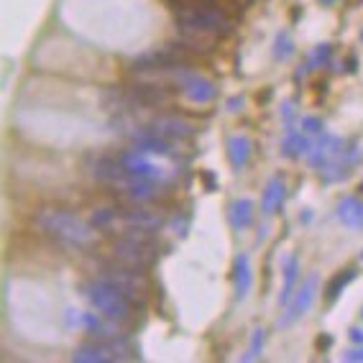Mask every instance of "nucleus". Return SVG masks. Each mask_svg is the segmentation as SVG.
<instances>
[{"mask_svg": "<svg viewBox=\"0 0 363 363\" xmlns=\"http://www.w3.org/2000/svg\"><path fill=\"white\" fill-rule=\"evenodd\" d=\"M33 223H36V230L41 235L59 243L62 248H90L98 240V235H95L98 228L77 218L74 213H67V210H39Z\"/></svg>", "mask_w": 363, "mask_h": 363, "instance_id": "obj_1", "label": "nucleus"}, {"mask_svg": "<svg viewBox=\"0 0 363 363\" xmlns=\"http://www.w3.org/2000/svg\"><path fill=\"white\" fill-rule=\"evenodd\" d=\"M84 297L95 307L100 318L108 320V323H125L133 315V307H136L116 284L105 279L90 281V284L84 286Z\"/></svg>", "mask_w": 363, "mask_h": 363, "instance_id": "obj_2", "label": "nucleus"}, {"mask_svg": "<svg viewBox=\"0 0 363 363\" xmlns=\"http://www.w3.org/2000/svg\"><path fill=\"white\" fill-rule=\"evenodd\" d=\"M113 259L116 264L146 272L159 261V243L151 233H123L113 243Z\"/></svg>", "mask_w": 363, "mask_h": 363, "instance_id": "obj_3", "label": "nucleus"}, {"mask_svg": "<svg viewBox=\"0 0 363 363\" xmlns=\"http://www.w3.org/2000/svg\"><path fill=\"white\" fill-rule=\"evenodd\" d=\"M133 358H136V348L128 340H121L118 335L84 343L72 353V361L74 363H118L133 361Z\"/></svg>", "mask_w": 363, "mask_h": 363, "instance_id": "obj_4", "label": "nucleus"}, {"mask_svg": "<svg viewBox=\"0 0 363 363\" xmlns=\"http://www.w3.org/2000/svg\"><path fill=\"white\" fill-rule=\"evenodd\" d=\"M100 279L116 284L136 307L143 305V302L149 299V281H146L143 272H138V269H130V266L118 264V266H113V269H105V274L100 277Z\"/></svg>", "mask_w": 363, "mask_h": 363, "instance_id": "obj_5", "label": "nucleus"}, {"mask_svg": "<svg viewBox=\"0 0 363 363\" xmlns=\"http://www.w3.org/2000/svg\"><path fill=\"white\" fill-rule=\"evenodd\" d=\"M118 159H121V164L125 167L128 174L141 177V179H151V182H162V184L169 182V169H164L159 162H154L151 154H146V151L130 149L118 156Z\"/></svg>", "mask_w": 363, "mask_h": 363, "instance_id": "obj_6", "label": "nucleus"}, {"mask_svg": "<svg viewBox=\"0 0 363 363\" xmlns=\"http://www.w3.org/2000/svg\"><path fill=\"white\" fill-rule=\"evenodd\" d=\"M184 62V49L182 46H167V49H156V52L141 54L133 62L136 72H162V69H177Z\"/></svg>", "mask_w": 363, "mask_h": 363, "instance_id": "obj_7", "label": "nucleus"}, {"mask_svg": "<svg viewBox=\"0 0 363 363\" xmlns=\"http://www.w3.org/2000/svg\"><path fill=\"white\" fill-rule=\"evenodd\" d=\"M345 154V141L337 136H320L312 143L307 151V162L310 167H315L318 172H323L325 167H330L333 162H337Z\"/></svg>", "mask_w": 363, "mask_h": 363, "instance_id": "obj_8", "label": "nucleus"}, {"mask_svg": "<svg viewBox=\"0 0 363 363\" xmlns=\"http://www.w3.org/2000/svg\"><path fill=\"white\" fill-rule=\"evenodd\" d=\"M318 286H320V277H310V279L302 284V289L292 297V305H289V310H286L284 318H281V328H289V325L297 323L305 312H310L312 302H315V294H318Z\"/></svg>", "mask_w": 363, "mask_h": 363, "instance_id": "obj_9", "label": "nucleus"}, {"mask_svg": "<svg viewBox=\"0 0 363 363\" xmlns=\"http://www.w3.org/2000/svg\"><path fill=\"white\" fill-rule=\"evenodd\" d=\"M149 128L156 130L159 136L169 138V141H187V138L195 136V125L179 116H159L151 121Z\"/></svg>", "mask_w": 363, "mask_h": 363, "instance_id": "obj_10", "label": "nucleus"}, {"mask_svg": "<svg viewBox=\"0 0 363 363\" xmlns=\"http://www.w3.org/2000/svg\"><path fill=\"white\" fill-rule=\"evenodd\" d=\"M182 92H184V98H187L189 103H195V105H208V103H213V100L218 98L215 84L210 82V79H205V77H195V74L184 79V84H182Z\"/></svg>", "mask_w": 363, "mask_h": 363, "instance_id": "obj_11", "label": "nucleus"}, {"mask_svg": "<svg viewBox=\"0 0 363 363\" xmlns=\"http://www.w3.org/2000/svg\"><path fill=\"white\" fill-rule=\"evenodd\" d=\"M128 98L141 108H156V105L169 103V92L159 84H130Z\"/></svg>", "mask_w": 363, "mask_h": 363, "instance_id": "obj_12", "label": "nucleus"}, {"mask_svg": "<svg viewBox=\"0 0 363 363\" xmlns=\"http://www.w3.org/2000/svg\"><path fill=\"white\" fill-rule=\"evenodd\" d=\"M233 286H235V299H246L248 292H251L253 286V269H251V261L248 256H235V264H233Z\"/></svg>", "mask_w": 363, "mask_h": 363, "instance_id": "obj_13", "label": "nucleus"}, {"mask_svg": "<svg viewBox=\"0 0 363 363\" xmlns=\"http://www.w3.org/2000/svg\"><path fill=\"white\" fill-rule=\"evenodd\" d=\"M337 220L343 223L345 228L363 230V200H358V197L340 200V205H337Z\"/></svg>", "mask_w": 363, "mask_h": 363, "instance_id": "obj_14", "label": "nucleus"}, {"mask_svg": "<svg viewBox=\"0 0 363 363\" xmlns=\"http://www.w3.org/2000/svg\"><path fill=\"white\" fill-rule=\"evenodd\" d=\"M284 197H286L284 179H279V177L269 179V184H266V189H264V197H261V213H264V215H274L277 210L281 208Z\"/></svg>", "mask_w": 363, "mask_h": 363, "instance_id": "obj_15", "label": "nucleus"}, {"mask_svg": "<svg viewBox=\"0 0 363 363\" xmlns=\"http://www.w3.org/2000/svg\"><path fill=\"white\" fill-rule=\"evenodd\" d=\"M253 215H256V208H253V202L246 200V197H240V200L230 202V208H228V220L235 230H246V228L253 225Z\"/></svg>", "mask_w": 363, "mask_h": 363, "instance_id": "obj_16", "label": "nucleus"}, {"mask_svg": "<svg viewBox=\"0 0 363 363\" xmlns=\"http://www.w3.org/2000/svg\"><path fill=\"white\" fill-rule=\"evenodd\" d=\"M251 151H253V143L246 136H233L228 141V159H230V164L235 169L246 167L248 159H251Z\"/></svg>", "mask_w": 363, "mask_h": 363, "instance_id": "obj_17", "label": "nucleus"}, {"mask_svg": "<svg viewBox=\"0 0 363 363\" xmlns=\"http://www.w3.org/2000/svg\"><path fill=\"white\" fill-rule=\"evenodd\" d=\"M297 277H299V259H297V256H286V261H284V284H281V297H279L281 305H286V302H289V297H292L294 284H297Z\"/></svg>", "mask_w": 363, "mask_h": 363, "instance_id": "obj_18", "label": "nucleus"}, {"mask_svg": "<svg viewBox=\"0 0 363 363\" xmlns=\"http://www.w3.org/2000/svg\"><path fill=\"white\" fill-rule=\"evenodd\" d=\"M305 151H310V143H307L305 136H299V133H289V136L284 138V143H281V154H284L286 159H297V156H302Z\"/></svg>", "mask_w": 363, "mask_h": 363, "instance_id": "obj_19", "label": "nucleus"}, {"mask_svg": "<svg viewBox=\"0 0 363 363\" xmlns=\"http://www.w3.org/2000/svg\"><path fill=\"white\" fill-rule=\"evenodd\" d=\"M174 11H220L218 0H169Z\"/></svg>", "mask_w": 363, "mask_h": 363, "instance_id": "obj_20", "label": "nucleus"}, {"mask_svg": "<svg viewBox=\"0 0 363 363\" xmlns=\"http://www.w3.org/2000/svg\"><path fill=\"white\" fill-rule=\"evenodd\" d=\"M353 279H356V269H345L343 274H337L335 279L330 281V286H328V299H335L337 294L348 286V281H353Z\"/></svg>", "mask_w": 363, "mask_h": 363, "instance_id": "obj_21", "label": "nucleus"}, {"mask_svg": "<svg viewBox=\"0 0 363 363\" xmlns=\"http://www.w3.org/2000/svg\"><path fill=\"white\" fill-rule=\"evenodd\" d=\"M274 54H277V59H286L294 54V41L289 33H279L277 36V44H274Z\"/></svg>", "mask_w": 363, "mask_h": 363, "instance_id": "obj_22", "label": "nucleus"}, {"mask_svg": "<svg viewBox=\"0 0 363 363\" xmlns=\"http://www.w3.org/2000/svg\"><path fill=\"white\" fill-rule=\"evenodd\" d=\"M330 57H333V49L328 44H320L315 52L310 54V67L312 69H318V67L330 65Z\"/></svg>", "mask_w": 363, "mask_h": 363, "instance_id": "obj_23", "label": "nucleus"}, {"mask_svg": "<svg viewBox=\"0 0 363 363\" xmlns=\"http://www.w3.org/2000/svg\"><path fill=\"white\" fill-rule=\"evenodd\" d=\"M264 340H266L264 330L253 333V340H251V345H248V353L243 356V361H256V358L261 356V350H264Z\"/></svg>", "mask_w": 363, "mask_h": 363, "instance_id": "obj_24", "label": "nucleus"}, {"mask_svg": "<svg viewBox=\"0 0 363 363\" xmlns=\"http://www.w3.org/2000/svg\"><path fill=\"white\" fill-rule=\"evenodd\" d=\"M302 130H305V136H320L323 133V121L320 118H305L302 121Z\"/></svg>", "mask_w": 363, "mask_h": 363, "instance_id": "obj_25", "label": "nucleus"}, {"mask_svg": "<svg viewBox=\"0 0 363 363\" xmlns=\"http://www.w3.org/2000/svg\"><path fill=\"white\" fill-rule=\"evenodd\" d=\"M345 361H363V345L361 348H353L345 353Z\"/></svg>", "mask_w": 363, "mask_h": 363, "instance_id": "obj_26", "label": "nucleus"}, {"mask_svg": "<svg viewBox=\"0 0 363 363\" xmlns=\"http://www.w3.org/2000/svg\"><path fill=\"white\" fill-rule=\"evenodd\" d=\"M350 340H356V343H363V330H350Z\"/></svg>", "mask_w": 363, "mask_h": 363, "instance_id": "obj_27", "label": "nucleus"}, {"mask_svg": "<svg viewBox=\"0 0 363 363\" xmlns=\"http://www.w3.org/2000/svg\"><path fill=\"white\" fill-rule=\"evenodd\" d=\"M323 6H333V3H337V0H320Z\"/></svg>", "mask_w": 363, "mask_h": 363, "instance_id": "obj_28", "label": "nucleus"}, {"mask_svg": "<svg viewBox=\"0 0 363 363\" xmlns=\"http://www.w3.org/2000/svg\"><path fill=\"white\" fill-rule=\"evenodd\" d=\"M361 41H363V33H361Z\"/></svg>", "mask_w": 363, "mask_h": 363, "instance_id": "obj_29", "label": "nucleus"}]
</instances>
